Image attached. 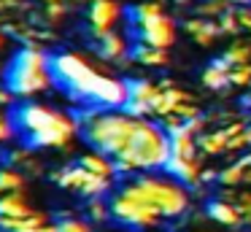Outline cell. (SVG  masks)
<instances>
[{"label":"cell","mask_w":251,"mask_h":232,"mask_svg":"<svg viewBox=\"0 0 251 232\" xmlns=\"http://www.w3.org/2000/svg\"><path fill=\"white\" fill-rule=\"evenodd\" d=\"M135 181L141 183L149 192V197L157 203L162 219H178V216H184L186 210L192 208L189 186L181 183L178 178L173 181V176L162 178V176H154V170H141V176H135Z\"/></svg>","instance_id":"5b68a950"},{"label":"cell","mask_w":251,"mask_h":232,"mask_svg":"<svg viewBox=\"0 0 251 232\" xmlns=\"http://www.w3.org/2000/svg\"><path fill=\"white\" fill-rule=\"evenodd\" d=\"M3 81H6V89L17 97H30L35 92H44L46 86H51L49 54L33 43L22 46L6 65Z\"/></svg>","instance_id":"3957f363"},{"label":"cell","mask_w":251,"mask_h":232,"mask_svg":"<svg viewBox=\"0 0 251 232\" xmlns=\"http://www.w3.org/2000/svg\"><path fill=\"white\" fill-rule=\"evenodd\" d=\"M87 213H89V219H92V221H98V224H103V221L111 216V203H103L100 197H89Z\"/></svg>","instance_id":"484cf974"},{"label":"cell","mask_w":251,"mask_h":232,"mask_svg":"<svg viewBox=\"0 0 251 232\" xmlns=\"http://www.w3.org/2000/svg\"><path fill=\"white\" fill-rule=\"evenodd\" d=\"M235 5H251V0H232Z\"/></svg>","instance_id":"d590c367"},{"label":"cell","mask_w":251,"mask_h":232,"mask_svg":"<svg viewBox=\"0 0 251 232\" xmlns=\"http://www.w3.org/2000/svg\"><path fill=\"white\" fill-rule=\"evenodd\" d=\"M122 5L116 0H92L89 3V25H92L95 38L105 35V32L114 27V22L119 19Z\"/></svg>","instance_id":"8fae6325"},{"label":"cell","mask_w":251,"mask_h":232,"mask_svg":"<svg viewBox=\"0 0 251 232\" xmlns=\"http://www.w3.org/2000/svg\"><path fill=\"white\" fill-rule=\"evenodd\" d=\"M0 43H3V35H0Z\"/></svg>","instance_id":"ab89813d"},{"label":"cell","mask_w":251,"mask_h":232,"mask_svg":"<svg viewBox=\"0 0 251 232\" xmlns=\"http://www.w3.org/2000/svg\"><path fill=\"white\" fill-rule=\"evenodd\" d=\"M130 57L135 59V62L141 65H149V68H165V65L170 62V54L168 49H157V46H149V43H138V46H132Z\"/></svg>","instance_id":"9a60e30c"},{"label":"cell","mask_w":251,"mask_h":232,"mask_svg":"<svg viewBox=\"0 0 251 232\" xmlns=\"http://www.w3.org/2000/svg\"><path fill=\"white\" fill-rule=\"evenodd\" d=\"M111 216L119 224L132 227V230H151L159 224L162 213H159L157 203L149 197V192L132 178L127 181L111 200Z\"/></svg>","instance_id":"277c9868"},{"label":"cell","mask_w":251,"mask_h":232,"mask_svg":"<svg viewBox=\"0 0 251 232\" xmlns=\"http://www.w3.org/2000/svg\"><path fill=\"white\" fill-rule=\"evenodd\" d=\"M60 186L65 189H76V192L87 194V197H103L105 192L111 189V178L98 176V173L87 170L84 165H71V167H62V170L51 173Z\"/></svg>","instance_id":"52a82bcc"},{"label":"cell","mask_w":251,"mask_h":232,"mask_svg":"<svg viewBox=\"0 0 251 232\" xmlns=\"http://www.w3.org/2000/svg\"><path fill=\"white\" fill-rule=\"evenodd\" d=\"M73 119L78 122L84 140L95 151H103L111 159L122 156L130 149L132 135H135V127H138V116H130L125 108H111V111L84 108Z\"/></svg>","instance_id":"6da1fadb"},{"label":"cell","mask_w":251,"mask_h":232,"mask_svg":"<svg viewBox=\"0 0 251 232\" xmlns=\"http://www.w3.org/2000/svg\"><path fill=\"white\" fill-rule=\"evenodd\" d=\"M49 73H51V84L62 86L68 92V97L87 100V92L92 86L98 70L78 54L65 52V54H49Z\"/></svg>","instance_id":"8992f818"},{"label":"cell","mask_w":251,"mask_h":232,"mask_svg":"<svg viewBox=\"0 0 251 232\" xmlns=\"http://www.w3.org/2000/svg\"><path fill=\"white\" fill-rule=\"evenodd\" d=\"M173 146H170V132L165 124L138 119L135 135H132L130 149L114 159L116 173H141V170H165Z\"/></svg>","instance_id":"7a4b0ae2"},{"label":"cell","mask_w":251,"mask_h":232,"mask_svg":"<svg viewBox=\"0 0 251 232\" xmlns=\"http://www.w3.org/2000/svg\"><path fill=\"white\" fill-rule=\"evenodd\" d=\"M229 84L232 86H251V62L235 65V68L229 70Z\"/></svg>","instance_id":"4316f807"},{"label":"cell","mask_w":251,"mask_h":232,"mask_svg":"<svg viewBox=\"0 0 251 232\" xmlns=\"http://www.w3.org/2000/svg\"><path fill=\"white\" fill-rule=\"evenodd\" d=\"M173 113L176 116H181L186 122V119H195V116H200V111H197V105H195V100H186V103H176L173 105Z\"/></svg>","instance_id":"f1b7e54d"},{"label":"cell","mask_w":251,"mask_h":232,"mask_svg":"<svg viewBox=\"0 0 251 232\" xmlns=\"http://www.w3.org/2000/svg\"><path fill=\"white\" fill-rule=\"evenodd\" d=\"M205 213H208V219H213L216 224L232 227V230H235V227L243 224V216H240L238 205L229 203V200H224V197L211 200V203H208V208H205Z\"/></svg>","instance_id":"7c38bea8"},{"label":"cell","mask_w":251,"mask_h":232,"mask_svg":"<svg viewBox=\"0 0 251 232\" xmlns=\"http://www.w3.org/2000/svg\"><path fill=\"white\" fill-rule=\"evenodd\" d=\"M224 57H227V62H232V65H246V62H251V43H243V41L232 43V46L224 52Z\"/></svg>","instance_id":"603a6c76"},{"label":"cell","mask_w":251,"mask_h":232,"mask_svg":"<svg viewBox=\"0 0 251 232\" xmlns=\"http://www.w3.org/2000/svg\"><path fill=\"white\" fill-rule=\"evenodd\" d=\"M219 25H222V35H238L243 27H240V19H238V8H227L222 16H219Z\"/></svg>","instance_id":"d4e9b609"},{"label":"cell","mask_w":251,"mask_h":232,"mask_svg":"<svg viewBox=\"0 0 251 232\" xmlns=\"http://www.w3.org/2000/svg\"><path fill=\"white\" fill-rule=\"evenodd\" d=\"M19 0H0V8H17Z\"/></svg>","instance_id":"d6a6232c"},{"label":"cell","mask_w":251,"mask_h":232,"mask_svg":"<svg viewBox=\"0 0 251 232\" xmlns=\"http://www.w3.org/2000/svg\"><path fill=\"white\" fill-rule=\"evenodd\" d=\"M62 116H65V113L54 111V108L38 105V103H22V105H17L11 111V119H8V122H11L14 132L30 135V132H38V129L51 127V124L60 122Z\"/></svg>","instance_id":"ba28073f"},{"label":"cell","mask_w":251,"mask_h":232,"mask_svg":"<svg viewBox=\"0 0 251 232\" xmlns=\"http://www.w3.org/2000/svg\"><path fill=\"white\" fill-rule=\"evenodd\" d=\"M98 52L103 59H114V62H127V43L119 32L108 30L105 35L98 38Z\"/></svg>","instance_id":"5bb4252c"},{"label":"cell","mask_w":251,"mask_h":232,"mask_svg":"<svg viewBox=\"0 0 251 232\" xmlns=\"http://www.w3.org/2000/svg\"><path fill=\"white\" fill-rule=\"evenodd\" d=\"M78 165H84L87 170L98 173V176H105V178L116 176L114 159H111V156H105L103 151H95V154H84L81 159H78Z\"/></svg>","instance_id":"e0dca14e"},{"label":"cell","mask_w":251,"mask_h":232,"mask_svg":"<svg viewBox=\"0 0 251 232\" xmlns=\"http://www.w3.org/2000/svg\"><path fill=\"white\" fill-rule=\"evenodd\" d=\"M138 30H141V41L149 43V46L170 49L176 43V22L168 14H159L154 19L143 22V25H138Z\"/></svg>","instance_id":"30bf717a"},{"label":"cell","mask_w":251,"mask_h":232,"mask_svg":"<svg viewBox=\"0 0 251 232\" xmlns=\"http://www.w3.org/2000/svg\"><path fill=\"white\" fill-rule=\"evenodd\" d=\"M232 0H200L197 3V16H205V19H219L227 8H232Z\"/></svg>","instance_id":"ffe728a7"},{"label":"cell","mask_w":251,"mask_h":232,"mask_svg":"<svg viewBox=\"0 0 251 232\" xmlns=\"http://www.w3.org/2000/svg\"><path fill=\"white\" fill-rule=\"evenodd\" d=\"M243 186H251V165L243 170Z\"/></svg>","instance_id":"836d02e7"},{"label":"cell","mask_w":251,"mask_h":232,"mask_svg":"<svg viewBox=\"0 0 251 232\" xmlns=\"http://www.w3.org/2000/svg\"><path fill=\"white\" fill-rule=\"evenodd\" d=\"M243 170L246 167L240 165L238 159H232L227 167L219 170V183H222V186H243Z\"/></svg>","instance_id":"44dd1931"},{"label":"cell","mask_w":251,"mask_h":232,"mask_svg":"<svg viewBox=\"0 0 251 232\" xmlns=\"http://www.w3.org/2000/svg\"><path fill=\"white\" fill-rule=\"evenodd\" d=\"M11 132H14L11 122H8V119H0V140H8V138H11Z\"/></svg>","instance_id":"1f68e13d"},{"label":"cell","mask_w":251,"mask_h":232,"mask_svg":"<svg viewBox=\"0 0 251 232\" xmlns=\"http://www.w3.org/2000/svg\"><path fill=\"white\" fill-rule=\"evenodd\" d=\"M33 210L27 208V203H25L22 194L17 192H6L3 197H0V216H30Z\"/></svg>","instance_id":"ac0fdd59"},{"label":"cell","mask_w":251,"mask_h":232,"mask_svg":"<svg viewBox=\"0 0 251 232\" xmlns=\"http://www.w3.org/2000/svg\"><path fill=\"white\" fill-rule=\"evenodd\" d=\"M62 16H65V5H62V0L49 3V8H46V19H49V22H60Z\"/></svg>","instance_id":"f546056e"},{"label":"cell","mask_w":251,"mask_h":232,"mask_svg":"<svg viewBox=\"0 0 251 232\" xmlns=\"http://www.w3.org/2000/svg\"><path fill=\"white\" fill-rule=\"evenodd\" d=\"M25 186V176L17 170H0V194L6 192H19Z\"/></svg>","instance_id":"cb8c5ba5"},{"label":"cell","mask_w":251,"mask_h":232,"mask_svg":"<svg viewBox=\"0 0 251 232\" xmlns=\"http://www.w3.org/2000/svg\"><path fill=\"white\" fill-rule=\"evenodd\" d=\"M238 19H240V27L251 32V8H249V5H243V8H238Z\"/></svg>","instance_id":"4dcf8cb0"},{"label":"cell","mask_w":251,"mask_h":232,"mask_svg":"<svg viewBox=\"0 0 251 232\" xmlns=\"http://www.w3.org/2000/svg\"><path fill=\"white\" fill-rule=\"evenodd\" d=\"M184 30L189 32L200 46H211V43L222 35V25H219V19L213 22V19H205V16H195V19L184 22Z\"/></svg>","instance_id":"4fadbf2b"},{"label":"cell","mask_w":251,"mask_h":232,"mask_svg":"<svg viewBox=\"0 0 251 232\" xmlns=\"http://www.w3.org/2000/svg\"><path fill=\"white\" fill-rule=\"evenodd\" d=\"M235 205H238L240 216H243V224H251V189H243V192H238V197H235Z\"/></svg>","instance_id":"83f0119b"},{"label":"cell","mask_w":251,"mask_h":232,"mask_svg":"<svg viewBox=\"0 0 251 232\" xmlns=\"http://www.w3.org/2000/svg\"><path fill=\"white\" fill-rule=\"evenodd\" d=\"M159 14H165L159 0H146V3L132 5V8H130V19L135 22V25H143V22L154 19V16H159Z\"/></svg>","instance_id":"d6986e66"},{"label":"cell","mask_w":251,"mask_h":232,"mask_svg":"<svg viewBox=\"0 0 251 232\" xmlns=\"http://www.w3.org/2000/svg\"><path fill=\"white\" fill-rule=\"evenodd\" d=\"M127 89H130V97L143 100V103H151V108H154V103L162 97V86L154 84V81H149V78H130L127 81Z\"/></svg>","instance_id":"2e32d148"},{"label":"cell","mask_w":251,"mask_h":232,"mask_svg":"<svg viewBox=\"0 0 251 232\" xmlns=\"http://www.w3.org/2000/svg\"><path fill=\"white\" fill-rule=\"evenodd\" d=\"M243 138H246V143H249V146H251V122H249V124H246V129H243Z\"/></svg>","instance_id":"e575fe53"},{"label":"cell","mask_w":251,"mask_h":232,"mask_svg":"<svg viewBox=\"0 0 251 232\" xmlns=\"http://www.w3.org/2000/svg\"><path fill=\"white\" fill-rule=\"evenodd\" d=\"M87 100L95 103V105H100V108H125V103L130 100L127 81L98 73L92 81V86H89V92H87Z\"/></svg>","instance_id":"9c48e42d"},{"label":"cell","mask_w":251,"mask_h":232,"mask_svg":"<svg viewBox=\"0 0 251 232\" xmlns=\"http://www.w3.org/2000/svg\"><path fill=\"white\" fill-rule=\"evenodd\" d=\"M78 3H92V0H78Z\"/></svg>","instance_id":"74e56055"},{"label":"cell","mask_w":251,"mask_h":232,"mask_svg":"<svg viewBox=\"0 0 251 232\" xmlns=\"http://www.w3.org/2000/svg\"><path fill=\"white\" fill-rule=\"evenodd\" d=\"M202 84H205L208 89H216V92H222L224 86H229V73H224V70H219L216 65H208V68L202 70Z\"/></svg>","instance_id":"7402d4cb"},{"label":"cell","mask_w":251,"mask_h":232,"mask_svg":"<svg viewBox=\"0 0 251 232\" xmlns=\"http://www.w3.org/2000/svg\"><path fill=\"white\" fill-rule=\"evenodd\" d=\"M46 3H57V0H46Z\"/></svg>","instance_id":"f35d334b"},{"label":"cell","mask_w":251,"mask_h":232,"mask_svg":"<svg viewBox=\"0 0 251 232\" xmlns=\"http://www.w3.org/2000/svg\"><path fill=\"white\" fill-rule=\"evenodd\" d=\"M176 5H189V0H173Z\"/></svg>","instance_id":"8d00e7d4"}]
</instances>
